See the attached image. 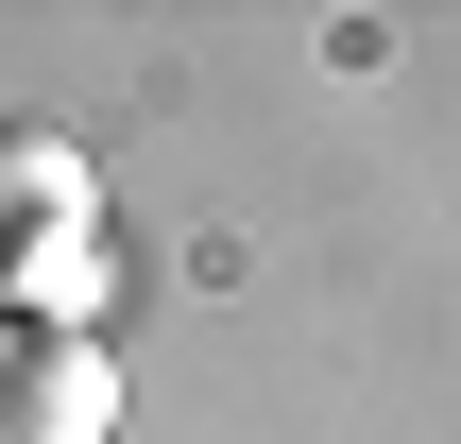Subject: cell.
Masks as SVG:
<instances>
[{"instance_id": "3957f363", "label": "cell", "mask_w": 461, "mask_h": 444, "mask_svg": "<svg viewBox=\"0 0 461 444\" xmlns=\"http://www.w3.org/2000/svg\"><path fill=\"white\" fill-rule=\"evenodd\" d=\"M0 342H17V325H0Z\"/></svg>"}, {"instance_id": "6da1fadb", "label": "cell", "mask_w": 461, "mask_h": 444, "mask_svg": "<svg viewBox=\"0 0 461 444\" xmlns=\"http://www.w3.org/2000/svg\"><path fill=\"white\" fill-rule=\"evenodd\" d=\"M103 428H120L103 325H17L0 342V444H103Z\"/></svg>"}, {"instance_id": "7a4b0ae2", "label": "cell", "mask_w": 461, "mask_h": 444, "mask_svg": "<svg viewBox=\"0 0 461 444\" xmlns=\"http://www.w3.org/2000/svg\"><path fill=\"white\" fill-rule=\"evenodd\" d=\"M103 240V171L51 137V120H0V291L34 274V257H86Z\"/></svg>"}]
</instances>
